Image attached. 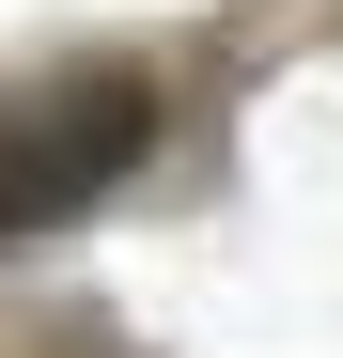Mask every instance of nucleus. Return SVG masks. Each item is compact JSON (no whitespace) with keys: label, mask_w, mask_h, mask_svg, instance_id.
I'll return each instance as SVG.
<instances>
[{"label":"nucleus","mask_w":343,"mask_h":358,"mask_svg":"<svg viewBox=\"0 0 343 358\" xmlns=\"http://www.w3.org/2000/svg\"><path fill=\"white\" fill-rule=\"evenodd\" d=\"M156 141V78L141 63H63L31 94H0V234H63L141 171Z\"/></svg>","instance_id":"f257e3e1"}]
</instances>
